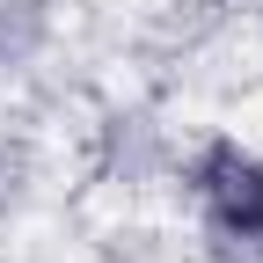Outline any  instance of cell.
I'll list each match as a JSON object with an SVG mask.
<instances>
[{"mask_svg":"<svg viewBox=\"0 0 263 263\" xmlns=\"http://www.w3.org/2000/svg\"><path fill=\"white\" fill-rule=\"evenodd\" d=\"M190 183H197L205 212L227 227V234L263 241V154H249V146H234V139H212L205 154H197Z\"/></svg>","mask_w":263,"mask_h":263,"instance_id":"cell-1","label":"cell"}]
</instances>
